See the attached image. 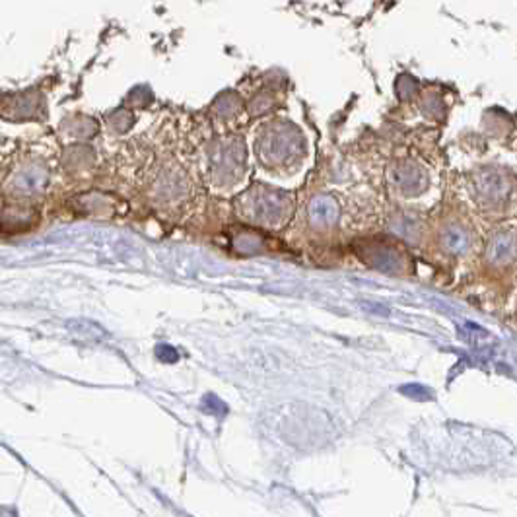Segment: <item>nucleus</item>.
<instances>
[{
  "mask_svg": "<svg viewBox=\"0 0 517 517\" xmlns=\"http://www.w3.org/2000/svg\"><path fill=\"white\" fill-rule=\"evenodd\" d=\"M490 259L494 262L508 261L513 255V241L510 238H496L490 245Z\"/></svg>",
  "mask_w": 517,
  "mask_h": 517,
  "instance_id": "obj_1",
  "label": "nucleus"
},
{
  "mask_svg": "<svg viewBox=\"0 0 517 517\" xmlns=\"http://www.w3.org/2000/svg\"><path fill=\"white\" fill-rule=\"evenodd\" d=\"M449 241V248L451 249H463L465 245H467V240H465V236L463 233H459V230H453V233L449 236L448 238Z\"/></svg>",
  "mask_w": 517,
  "mask_h": 517,
  "instance_id": "obj_2",
  "label": "nucleus"
}]
</instances>
